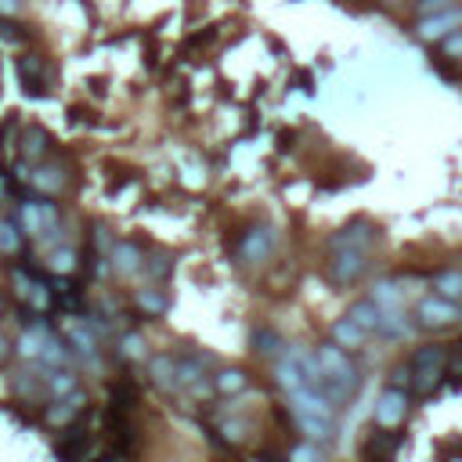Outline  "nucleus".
Listing matches in <instances>:
<instances>
[{
  "label": "nucleus",
  "instance_id": "22",
  "mask_svg": "<svg viewBox=\"0 0 462 462\" xmlns=\"http://www.w3.org/2000/svg\"><path fill=\"white\" fill-rule=\"evenodd\" d=\"M44 152H47V134L40 127H29L26 138H22V155L26 159H40Z\"/></svg>",
  "mask_w": 462,
  "mask_h": 462
},
{
  "label": "nucleus",
  "instance_id": "21",
  "mask_svg": "<svg viewBox=\"0 0 462 462\" xmlns=\"http://www.w3.org/2000/svg\"><path fill=\"white\" fill-rule=\"evenodd\" d=\"M279 347H286V343H282V336L274 332V329H256V332H253V350H256V354L271 357V354H279Z\"/></svg>",
  "mask_w": 462,
  "mask_h": 462
},
{
  "label": "nucleus",
  "instance_id": "16",
  "mask_svg": "<svg viewBox=\"0 0 462 462\" xmlns=\"http://www.w3.org/2000/svg\"><path fill=\"white\" fill-rule=\"evenodd\" d=\"M433 290L444 300H462V267H448L433 274Z\"/></svg>",
  "mask_w": 462,
  "mask_h": 462
},
{
  "label": "nucleus",
  "instance_id": "25",
  "mask_svg": "<svg viewBox=\"0 0 462 462\" xmlns=\"http://www.w3.org/2000/svg\"><path fill=\"white\" fill-rule=\"evenodd\" d=\"M458 8L455 0H416V15L419 19H430V15H441V12H451Z\"/></svg>",
  "mask_w": 462,
  "mask_h": 462
},
{
  "label": "nucleus",
  "instance_id": "36",
  "mask_svg": "<svg viewBox=\"0 0 462 462\" xmlns=\"http://www.w3.org/2000/svg\"><path fill=\"white\" fill-rule=\"evenodd\" d=\"M95 462H120V455H102V458H95Z\"/></svg>",
  "mask_w": 462,
  "mask_h": 462
},
{
  "label": "nucleus",
  "instance_id": "33",
  "mask_svg": "<svg viewBox=\"0 0 462 462\" xmlns=\"http://www.w3.org/2000/svg\"><path fill=\"white\" fill-rule=\"evenodd\" d=\"M123 354L127 357H145V340L141 336H123Z\"/></svg>",
  "mask_w": 462,
  "mask_h": 462
},
{
  "label": "nucleus",
  "instance_id": "12",
  "mask_svg": "<svg viewBox=\"0 0 462 462\" xmlns=\"http://www.w3.org/2000/svg\"><path fill=\"white\" fill-rule=\"evenodd\" d=\"M373 304H376L383 315H405V290H401L398 282L383 279V282L373 286Z\"/></svg>",
  "mask_w": 462,
  "mask_h": 462
},
{
  "label": "nucleus",
  "instance_id": "23",
  "mask_svg": "<svg viewBox=\"0 0 462 462\" xmlns=\"http://www.w3.org/2000/svg\"><path fill=\"white\" fill-rule=\"evenodd\" d=\"M19 246H22L19 224L15 221H0V253H19Z\"/></svg>",
  "mask_w": 462,
  "mask_h": 462
},
{
  "label": "nucleus",
  "instance_id": "19",
  "mask_svg": "<svg viewBox=\"0 0 462 462\" xmlns=\"http://www.w3.org/2000/svg\"><path fill=\"white\" fill-rule=\"evenodd\" d=\"M246 373L242 368H221L217 373V380H214V387H217V394H224V398H231V394H239V391H246Z\"/></svg>",
  "mask_w": 462,
  "mask_h": 462
},
{
  "label": "nucleus",
  "instance_id": "2",
  "mask_svg": "<svg viewBox=\"0 0 462 462\" xmlns=\"http://www.w3.org/2000/svg\"><path fill=\"white\" fill-rule=\"evenodd\" d=\"M365 271H368V249H347V246L332 249V256H329L332 286H354Z\"/></svg>",
  "mask_w": 462,
  "mask_h": 462
},
{
  "label": "nucleus",
  "instance_id": "35",
  "mask_svg": "<svg viewBox=\"0 0 462 462\" xmlns=\"http://www.w3.org/2000/svg\"><path fill=\"white\" fill-rule=\"evenodd\" d=\"M19 12V0H0V19H8Z\"/></svg>",
  "mask_w": 462,
  "mask_h": 462
},
{
  "label": "nucleus",
  "instance_id": "10",
  "mask_svg": "<svg viewBox=\"0 0 462 462\" xmlns=\"http://www.w3.org/2000/svg\"><path fill=\"white\" fill-rule=\"evenodd\" d=\"M271 246H274L271 228H249L246 239H242V246H239V256H242L246 264H256V260H264V256L271 253Z\"/></svg>",
  "mask_w": 462,
  "mask_h": 462
},
{
  "label": "nucleus",
  "instance_id": "3",
  "mask_svg": "<svg viewBox=\"0 0 462 462\" xmlns=\"http://www.w3.org/2000/svg\"><path fill=\"white\" fill-rule=\"evenodd\" d=\"M416 318H419V325L423 329H451L458 318H462V307H458V300H444V297H423L419 304H416Z\"/></svg>",
  "mask_w": 462,
  "mask_h": 462
},
{
  "label": "nucleus",
  "instance_id": "38",
  "mask_svg": "<svg viewBox=\"0 0 462 462\" xmlns=\"http://www.w3.org/2000/svg\"><path fill=\"white\" fill-rule=\"evenodd\" d=\"M458 304H462V300H458Z\"/></svg>",
  "mask_w": 462,
  "mask_h": 462
},
{
  "label": "nucleus",
  "instance_id": "27",
  "mask_svg": "<svg viewBox=\"0 0 462 462\" xmlns=\"http://www.w3.org/2000/svg\"><path fill=\"white\" fill-rule=\"evenodd\" d=\"M72 267H76V253L72 249H55L51 253V271L55 274H69Z\"/></svg>",
  "mask_w": 462,
  "mask_h": 462
},
{
  "label": "nucleus",
  "instance_id": "30",
  "mask_svg": "<svg viewBox=\"0 0 462 462\" xmlns=\"http://www.w3.org/2000/svg\"><path fill=\"white\" fill-rule=\"evenodd\" d=\"M441 51H444V58H455V62H462V29H458V33H451V37L441 44Z\"/></svg>",
  "mask_w": 462,
  "mask_h": 462
},
{
  "label": "nucleus",
  "instance_id": "18",
  "mask_svg": "<svg viewBox=\"0 0 462 462\" xmlns=\"http://www.w3.org/2000/svg\"><path fill=\"white\" fill-rule=\"evenodd\" d=\"M44 387H47V398L62 401V398L76 394V376H72V373H62V368H55V373L44 376Z\"/></svg>",
  "mask_w": 462,
  "mask_h": 462
},
{
  "label": "nucleus",
  "instance_id": "15",
  "mask_svg": "<svg viewBox=\"0 0 462 462\" xmlns=\"http://www.w3.org/2000/svg\"><path fill=\"white\" fill-rule=\"evenodd\" d=\"M398 444H401V437H398L394 430H383V426H380V430H376L373 437H368L365 451H368V455H373L376 462H387V458H391V455L398 451Z\"/></svg>",
  "mask_w": 462,
  "mask_h": 462
},
{
  "label": "nucleus",
  "instance_id": "14",
  "mask_svg": "<svg viewBox=\"0 0 462 462\" xmlns=\"http://www.w3.org/2000/svg\"><path fill=\"white\" fill-rule=\"evenodd\" d=\"M329 332H332V343L343 347V350H357V347H365V340H368V332L357 329L350 318H336Z\"/></svg>",
  "mask_w": 462,
  "mask_h": 462
},
{
  "label": "nucleus",
  "instance_id": "26",
  "mask_svg": "<svg viewBox=\"0 0 462 462\" xmlns=\"http://www.w3.org/2000/svg\"><path fill=\"white\" fill-rule=\"evenodd\" d=\"M69 340L76 343V350H80V354H87V357L95 354V336H90L83 325H72V329H69Z\"/></svg>",
  "mask_w": 462,
  "mask_h": 462
},
{
  "label": "nucleus",
  "instance_id": "11",
  "mask_svg": "<svg viewBox=\"0 0 462 462\" xmlns=\"http://www.w3.org/2000/svg\"><path fill=\"white\" fill-rule=\"evenodd\" d=\"M19 80L29 95H44L47 90V76H44V58L40 55H22L19 58Z\"/></svg>",
  "mask_w": 462,
  "mask_h": 462
},
{
  "label": "nucleus",
  "instance_id": "13",
  "mask_svg": "<svg viewBox=\"0 0 462 462\" xmlns=\"http://www.w3.org/2000/svg\"><path fill=\"white\" fill-rule=\"evenodd\" d=\"M148 373H152V383H155L159 391H166V394L181 391V383H177V357H173V354H159V357H152Z\"/></svg>",
  "mask_w": 462,
  "mask_h": 462
},
{
  "label": "nucleus",
  "instance_id": "7",
  "mask_svg": "<svg viewBox=\"0 0 462 462\" xmlns=\"http://www.w3.org/2000/svg\"><path fill=\"white\" fill-rule=\"evenodd\" d=\"M87 451H90V430L83 426H69L55 444L58 462H87Z\"/></svg>",
  "mask_w": 462,
  "mask_h": 462
},
{
  "label": "nucleus",
  "instance_id": "37",
  "mask_svg": "<svg viewBox=\"0 0 462 462\" xmlns=\"http://www.w3.org/2000/svg\"><path fill=\"white\" fill-rule=\"evenodd\" d=\"M0 311H4V297H0Z\"/></svg>",
  "mask_w": 462,
  "mask_h": 462
},
{
  "label": "nucleus",
  "instance_id": "28",
  "mask_svg": "<svg viewBox=\"0 0 462 462\" xmlns=\"http://www.w3.org/2000/svg\"><path fill=\"white\" fill-rule=\"evenodd\" d=\"M290 462H325V451L315 448V444H297L290 451Z\"/></svg>",
  "mask_w": 462,
  "mask_h": 462
},
{
  "label": "nucleus",
  "instance_id": "32",
  "mask_svg": "<svg viewBox=\"0 0 462 462\" xmlns=\"http://www.w3.org/2000/svg\"><path fill=\"white\" fill-rule=\"evenodd\" d=\"M0 37H4V40H15V44H22L29 33H26L22 26H12L8 19H0Z\"/></svg>",
  "mask_w": 462,
  "mask_h": 462
},
{
  "label": "nucleus",
  "instance_id": "5",
  "mask_svg": "<svg viewBox=\"0 0 462 462\" xmlns=\"http://www.w3.org/2000/svg\"><path fill=\"white\" fill-rule=\"evenodd\" d=\"M462 29V8H451V12H441V15H430V19H419L416 26V37L423 44H444L451 33Z\"/></svg>",
  "mask_w": 462,
  "mask_h": 462
},
{
  "label": "nucleus",
  "instance_id": "1",
  "mask_svg": "<svg viewBox=\"0 0 462 462\" xmlns=\"http://www.w3.org/2000/svg\"><path fill=\"white\" fill-rule=\"evenodd\" d=\"M444 365H448V350H444L441 343L419 347V350L412 354V361H408V368H412V387H416L419 394H430V391L444 380Z\"/></svg>",
  "mask_w": 462,
  "mask_h": 462
},
{
  "label": "nucleus",
  "instance_id": "31",
  "mask_svg": "<svg viewBox=\"0 0 462 462\" xmlns=\"http://www.w3.org/2000/svg\"><path fill=\"white\" fill-rule=\"evenodd\" d=\"M391 387H398V391H408L412 387V368L408 365H398L394 373H391Z\"/></svg>",
  "mask_w": 462,
  "mask_h": 462
},
{
  "label": "nucleus",
  "instance_id": "20",
  "mask_svg": "<svg viewBox=\"0 0 462 462\" xmlns=\"http://www.w3.org/2000/svg\"><path fill=\"white\" fill-rule=\"evenodd\" d=\"M138 405V387L130 383V380H120V383H113V412H130Z\"/></svg>",
  "mask_w": 462,
  "mask_h": 462
},
{
  "label": "nucleus",
  "instance_id": "29",
  "mask_svg": "<svg viewBox=\"0 0 462 462\" xmlns=\"http://www.w3.org/2000/svg\"><path fill=\"white\" fill-rule=\"evenodd\" d=\"M33 181L40 184V189H47V192H55V189H62V173H58V170H51V166H47V170L40 166V170L33 173Z\"/></svg>",
  "mask_w": 462,
  "mask_h": 462
},
{
  "label": "nucleus",
  "instance_id": "4",
  "mask_svg": "<svg viewBox=\"0 0 462 462\" xmlns=\"http://www.w3.org/2000/svg\"><path fill=\"white\" fill-rule=\"evenodd\" d=\"M408 416V391H398V387H387L380 398H376V408H373V419L376 426L383 430H398Z\"/></svg>",
  "mask_w": 462,
  "mask_h": 462
},
{
  "label": "nucleus",
  "instance_id": "34",
  "mask_svg": "<svg viewBox=\"0 0 462 462\" xmlns=\"http://www.w3.org/2000/svg\"><path fill=\"white\" fill-rule=\"evenodd\" d=\"M8 357H12V340L0 332V365H8Z\"/></svg>",
  "mask_w": 462,
  "mask_h": 462
},
{
  "label": "nucleus",
  "instance_id": "6",
  "mask_svg": "<svg viewBox=\"0 0 462 462\" xmlns=\"http://www.w3.org/2000/svg\"><path fill=\"white\" fill-rule=\"evenodd\" d=\"M373 242H376V224H368V221H350V224H343L332 239H329V246L332 249H340V246H347V249H373Z\"/></svg>",
  "mask_w": 462,
  "mask_h": 462
},
{
  "label": "nucleus",
  "instance_id": "24",
  "mask_svg": "<svg viewBox=\"0 0 462 462\" xmlns=\"http://www.w3.org/2000/svg\"><path fill=\"white\" fill-rule=\"evenodd\" d=\"M138 307H141L145 315H163V311H166V297L155 293V290H141V293H138Z\"/></svg>",
  "mask_w": 462,
  "mask_h": 462
},
{
  "label": "nucleus",
  "instance_id": "8",
  "mask_svg": "<svg viewBox=\"0 0 462 462\" xmlns=\"http://www.w3.org/2000/svg\"><path fill=\"white\" fill-rule=\"evenodd\" d=\"M343 318H350L357 329H365L368 336H376L380 332V325H383V311L373 304V297H365V300H354L347 311H343Z\"/></svg>",
  "mask_w": 462,
  "mask_h": 462
},
{
  "label": "nucleus",
  "instance_id": "9",
  "mask_svg": "<svg viewBox=\"0 0 462 462\" xmlns=\"http://www.w3.org/2000/svg\"><path fill=\"white\" fill-rule=\"evenodd\" d=\"M274 380H279V387L286 391V394H297V391H307V387H315L311 380H307V373L304 368L286 354L279 365H274Z\"/></svg>",
  "mask_w": 462,
  "mask_h": 462
},
{
  "label": "nucleus",
  "instance_id": "17",
  "mask_svg": "<svg viewBox=\"0 0 462 462\" xmlns=\"http://www.w3.org/2000/svg\"><path fill=\"white\" fill-rule=\"evenodd\" d=\"M113 267H116L120 274H134V271L141 267V249H138L134 242H120V246H113Z\"/></svg>",
  "mask_w": 462,
  "mask_h": 462
}]
</instances>
